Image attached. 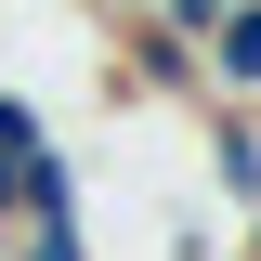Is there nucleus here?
<instances>
[{"label": "nucleus", "mask_w": 261, "mask_h": 261, "mask_svg": "<svg viewBox=\"0 0 261 261\" xmlns=\"http://www.w3.org/2000/svg\"><path fill=\"white\" fill-rule=\"evenodd\" d=\"M39 222H79V157H65L39 105L0 79V235H39Z\"/></svg>", "instance_id": "nucleus-1"}, {"label": "nucleus", "mask_w": 261, "mask_h": 261, "mask_svg": "<svg viewBox=\"0 0 261 261\" xmlns=\"http://www.w3.org/2000/svg\"><path fill=\"white\" fill-rule=\"evenodd\" d=\"M209 170H222V196L261 222V105H209Z\"/></svg>", "instance_id": "nucleus-2"}, {"label": "nucleus", "mask_w": 261, "mask_h": 261, "mask_svg": "<svg viewBox=\"0 0 261 261\" xmlns=\"http://www.w3.org/2000/svg\"><path fill=\"white\" fill-rule=\"evenodd\" d=\"M209 92H235V105H261V0H235V27L209 39Z\"/></svg>", "instance_id": "nucleus-3"}, {"label": "nucleus", "mask_w": 261, "mask_h": 261, "mask_svg": "<svg viewBox=\"0 0 261 261\" xmlns=\"http://www.w3.org/2000/svg\"><path fill=\"white\" fill-rule=\"evenodd\" d=\"M130 92H209V53H183L170 27H144L130 39Z\"/></svg>", "instance_id": "nucleus-4"}, {"label": "nucleus", "mask_w": 261, "mask_h": 261, "mask_svg": "<svg viewBox=\"0 0 261 261\" xmlns=\"http://www.w3.org/2000/svg\"><path fill=\"white\" fill-rule=\"evenodd\" d=\"M144 27H170L183 53H209V39L235 27V0H144Z\"/></svg>", "instance_id": "nucleus-5"}, {"label": "nucleus", "mask_w": 261, "mask_h": 261, "mask_svg": "<svg viewBox=\"0 0 261 261\" xmlns=\"http://www.w3.org/2000/svg\"><path fill=\"white\" fill-rule=\"evenodd\" d=\"M13 261H92V235L79 222H39V235H13Z\"/></svg>", "instance_id": "nucleus-6"}, {"label": "nucleus", "mask_w": 261, "mask_h": 261, "mask_svg": "<svg viewBox=\"0 0 261 261\" xmlns=\"http://www.w3.org/2000/svg\"><path fill=\"white\" fill-rule=\"evenodd\" d=\"M248 261H261V222H248Z\"/></svg>", "instance_id": "nucleus-7"}, {"label": "nucleus", "mask_w": 261, "mask_h": 261, "mask_svg": "<svg viewBox=\"0 0 261 261\" xmlns=\"http://www.w3.org/2000/svg\"><path fill=\"white\" fill-rule=\"evenodd\" d=\"M130 13H144V0H130Z\"/></svg>", "instance_id": "nucleus-8"}]
</instances>
